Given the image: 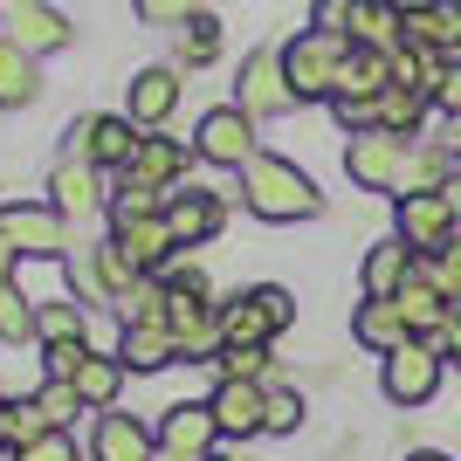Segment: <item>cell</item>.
<instances>
[{
    "mask_svg": "<svg viewBox=\"0 0 461 461\" xmlns=\"http://www.w3.org/2000/svg\"><path fill=\"white\" fill-rule=\"evenodd\" d=\"M0 338H7V345L35 338V303H28L21 289H0Z\"/></svg>",
    "mask_w": 461,
    "mask_h": 461,
    "instance_id": "e575fe53",
    "label": "cell"
},
{
    "mask_svg": "<svg viewBox=\"0 0 461 461\" xmlns=\"http://www.w3.org/2000/svg\"><path fill=\"white\" fill-rule=\"evenodd\" d=\"M35 338H49V345H83V310H77V303L35 310Z\"/></svg>",
    "mask_w": 461,
    "mask_h": 461,
    "instance_id": "4dcf8cb0",
    "label": "cell"
},
{
    "mask_svg": "<svg viewBox=\"0 0 461 461\" xmlns=\"http://www.w3.org/2000/svg\"><path fill=\"white\" fill-rule=\"evenodd\" d=\"M117 358L131 372H158L179 358V338H173V324H124V351Z\"/></svg>",
    "mask_w": 461,
    "mask_h": 461,
    "instance_id": "7402d4cb",
    "label": "cell"
},
{
    "mask_svg": "<svg viewBox=\"0 0 461 461\" xmlns=\"http://www.w3.org/2000/svg\"><path fill=\"white\" fill-rule=\"evenodd\" d=\"M262 366H269L262 345H228L221 351V379H262Z\"/></svg>",
    "mask_w": 461,
    "mask_h": 461,
    "instance_id": "8d00e7d4",
    "label": "cell"
},
{
    "mask_svg": "<svg viewBox=\"0 0 461 461\" xmlns=\"http://www.w3.org/2000/svg\"><path fill=\"white\" fill-rule=\"evenodd\" d=\"M413 262H420V255L406 249L400 234H393V241H379V249L366 255V296H400V289L413 283Z\"/></svg>",
    "mask_w": 461,
    "mask_h": 461,
    "instance_id": "44dd1931",
    "label": "cell"
},
{
    "mask_svg": "<svg viewBox=\"0 0 461 461\" xmlns=\"http://www.w3.org/2000/svg\"><path fill=\"white\" fill-rule=\"evenodd\" d=\"M69 145H77V158H90V166H117V173H124L145 138L131 131V117H83L77 131H69Z\"/></svg>",
    "mask_w": 461,
    "mask_h": 461,
    "instance_id": "9c48e42d",
    "label": "cell"
},
{
    "mask_svg": "<svg viewBox=\"0 0 461 461\" xmlns=\"http://www.w3.org/2000/svg\"><path fill=\"white\" fill-rule=\"evenodd\" d=\"M351 338H358L366 351H379V358H393L413 330H406V317H400L393 296H372V303H358V317H351Z\"/></svg>",
    "mask_w": 461,
    "mask_h": 461,
    "instance_id": "2e32d148",
    "label": "cell"
},
{
    "mask_svg": "<svg viewBox=\"0 0 461 461\" xmlns=\"http://www.w3.org/2000/svg\"><path fill=\"white\" fill-rule=\"evenodd\" d=\"M434 104H441L447 117H461V62H447V77H441V90H434Z\"/></svg>",
    "mask_w": 461,
    "mask_h": 461,
    "instance_id": "ee69618b",
    "label": "cell"
},
{
    "mask_svg": "<svg viewBox=\"0 0 461 461\" xmlns=\"http://www.w3.org/2000/svg\"><path fill=\"white\" fill-rule=\"evenodd\" d=\"M262 338H276V324H269V310L255 303V289H249V296H234V303L221 310V351L228 345H262Z\"/></svg>",
    "mask_w": 461,
    "mask_h": 461,
    "instance_id": "484cf974",
    "label": "cell"
},
{
    "mask_svg": "<svg viewBox=\"0 0 461 461\" xmlns=\"http://www.w3.org/2000/svg\"><path fill=\"white\" fill-rule=\"evenodd\" d=\"M351 41H358V49H379V56H400V49H406V7H400V0H366V14H358Z\"/></svg>",
    "mask_w": 461,
    "mask_h": 461,
    "instance_id": "ffe728a7",
    "label": "cell"
},
{
    "mask_svg": "<svg viewBox=\"0 0 461 461\" xmlns=\"http://www.w3.org/2000/svg\"><path fill=\"white\" fill-rule=\"evenodd\" d=\"M0 28H7V41L28 49V56H49V49H69V41H77L69 14L41 7V0H7V7H0Z\"/></svg>",
    "mask_w": 461,
    "mask_h": 461,
    "instance_id": "52a82bcc",
    "label": "cell"
},
{
    "mask_svg": "<svg viewBox=\"0 0 461 461\" xmlns=\"http://www.w3.org/2000/svg\"><path fill=\"white\" fill-rule=\"evenodd\" d=\"M49 193H56L62 213H90V207H96V173H90V158H62L56 179H49Z\"/></svg>",
    "mask_w": 461,
    "mask_h": 461,
    "instance_id": "4316f807",
    "label": "cell"
},
{
    "mask_svg": "<svg viewBox=\"0 0 461 461\" xmlns=\"http://www.w3.org/2000/svg\"><path fill=\"white\" fill-rule=\"evenodd\" d=\"M117 249L131 255L138 276H145V269H158L179 241H173V228H166V213H145V221H117Z\"/></svg>",
    "mask_w": 461,
    "mask_h": 461,
    "instance_id": "d6986e66",
    "label": "cell"
},
{
    "mask_svg": "<svg viewBox=\"0 0 461 461\" xmlns=\"http://www.w3.org/2000/svg\"><path fill=\"white\" fill-rule=\"evenodd\" d=\"M358 14H366V0H317V14H310V28H324V35H345V41H351Z\"/></svg>",
    "mask_w": 461,
    "mask_h": 461,
    "instance_id": "d590c367",
    "label": "cell"
},
{
    "mask_svg": "<svg viewBox=\"0 0 461 461\" xmlns=\"http://www.w3.org/2000/svg\"><path fill=\"white\" fill-rule=\"evenodd\" d=\"M406 138L400 131H385V124H372V131H351V145H345V173L358 179L366 193H400V179H406Z\"/></svg>",
    "mask_w": 461,
    "mask_h": 461,
    "instance_id": "3957f363",
    "label": "cell"
},
{
    "mask_svg": "<svg viewBox=\"0 0 461 461\" xmlns=\"http://www.w3.org/2000/svg\"><path fill=\"white\" fill-rule=\"evenodd\" d=\"M90 455L96 461H158V441L131 420V413H104V420H96Z\"/></svg>",
    "mask_w": 461,
    "mask_h": 461,
    "instance_id": "e0dca14e",
    "label": "cell"
},
{
    "mask_svg": "<svg viewBox=\"0 0 461 461\" xmlns=\"http://www.w3.org/2000/svg\"><path fill=\"white\" fill-rule=\"evenodd\" d=\"M303 427V400L296 393H269V427L262 434H296Z\"/></svg>",
    "mask_w": 461,
    "mask_h": 461,
    "instance_id": "f35d334b",
    "label": "cell"
},
{
    "mask_svg": "<svg viewBox=\"0 0 461 461\" xmlns=\"http://www.w3.org/2000/svg\"><path fill=\"white\" fill-rule=\"evenodd\" d=\"M207 461H221V455H207Z\"/></svg>",
    "mask_w": 461,
    "mask_h": 461,
    "instance_id": "c3c4849f",
    "label": "cell"
},
{
    "mask_svg": "<svg viewBox=\"0 0 461 461\" xmlns=\"http://www.w3.org/2000/svg\"><path fill=\"white\" fill-rule=\"evenodd\" d=\"M0 228L21 255H62L69 249V228H62V207H7Z\"/></svg>",
    "mask_w": 461,
    "mask_h": 461,
    "instance_id": "7c38bea8",
    "label": "cell"
},
{
    "mask_svg": "<svg viewBox=\"0 0 461 461\" xmlns=\"http://www.w3.org/2000/svg\"><path fill=\"white\" fill-rule=\"evenodd\" d=\"M166 310H173L166 283H152V276H145V283L124 296V324H166Z\"/></svg>",
    "mask_w": 461,
    "mask_h": 461,
    "instance_id": "1f68e13d",
    "label": "cell"
},
{
    "mask_svg": "<svg viewBox=\"0 0 461 461\" xmlns=\"http://www.w3.org/2000/svg\"><path fill=\"white\" fill-rule=\"evenodd\" d=\"M289 104H296V90H289L283 49H262V56H249V69H241V111H249V117H283Z\"/></svg>",
    "mask_w": 461,
    "mask_h": 461,
    "instance_id": "ba28073f",
    "label": "cell"
},
{
    "mask_svg": "<svg viewBox=\"0 0 461 461\" xmlns=\"http://www.w3.org/2000/svg\"><path fill=\"white\" fill-rule=\"evenodd\" d=\"M21 461H77V441H69V434L56 427V434H41V441L21 447Z\"/></svg>",
    "mask_w": 461,
    "mask_h": 461,
    "instance_id": "ab89813d",
    "label": "cell"
},
{
    "mask_svg": "<svg viewBox=\"0 0 461 461\" xmlns=\"http://www.w3.org/2000/svg\"><path fill=\"white\" fill-rule=\"evenodd\" d=\"M351 41L345 35H324V28H310V35H296L283 49V69H289V90H296V104L303 96H338V69H345Z\"/></svg>",
    "mask_w": 461,
    "mask_h": 461,
    "instance_id": "7a4b0ae2",
    "label": "cell"
},
{
    "mask_svg": "<svg viewBox=\"0 0 461 461\" xmlns=\"http://www.w3.org/2000/svg\"><path fill=\"white\" fill-rule=\"evenodd\" d=\"M213 434H221L213 406H173L166 427H158V461H207L213 455Z\"/></svg>",
    "mask_w": 461,
    "mask_h": 461,
    "instance_id": "30bf717a",
    "label": "cell"
},
{
    "mask_svg": "<svg viewBox=\"0 0 461 461\" xmlns=\"http://www.w3.org/2000/svg\"><path fill=\"white\" fill-rule=\"evenodd\" d=\"M434 385H441V351L427 345V338H406V345L385 358V400L393 406H427Z\"/></svg>",
    "mask_w": 461,
    "mask_h": 461,
    "instance_id": "5b68a950",
    "label": "cell"
},
{
    "mask_svg": "<svg viewBox=\"0 0 461 461\" xmlns=\"http://www.w3.org/2000/svg\"><path fill=\"white\" fill-rule=\"evenodd\" d=\"M193 7H200V0H138L145 21H193Z\"/></svg>",
    "mask_w": 461,
    "mask_h": 461,
    "instance_id": "b9f144b4",
    "label": "cell"
},
{
    "mask_svg": "<svg viewBox=\"0 0 461 461\" xmlns=\"http://www.w3.org/2000/svg\"><path fill=\"white\" fill-rule=\"evenodd\" d=\"M179 166H186V152H179L173 138H145V145H138V158L124 166V179H138V186H158V193H173Z\"/></svg>",
    "mask_w": 461,
    "mask_h": 461,
    "instance_id": "cb8c5ba5",
    "label": "cell"
},
{
    "mask_svg": "<svg viewBox=\"0 0 461 461\" xmlns=\"http://www.w3.org/2000/svg\"><path fill=\"white\" fill-rule=\"evenodd\" d=\"M77 406H83V393H77V385H69V379H49V385H41V413H49V420H69V413H77Z\"/></svg>",
    "mask_w": 461,
    "mask_h": 461,
    "instance_id": "74e56055",
    "label": "cell"
},
{
    "mask_svg": "<svg viewBox=\"0 0 461 461\" xmlns=\"http://www.w3.org/2000/svg\"><path fill=\"white\" fill-rule=\"evenodd\" d=\"M241 200H249L262 221H310V213L324 207L310 173H296L289 158H249L241 166Z\"/></svg>",
    "mask_w": 461,
    "mask_h": 461,
    "instance_id": "6da1fadb",
    "label": "cell"
},
{
    "mask_svg": "<svg viewBox=\"0 0 461 461\" xmlns=\"http://www.w3.org/2000/svg\"><path fill=\"white\" fill-rule=\"evenodd\" d=\"M179 56H186V62H213V56H221V21H213V14H193L186 35H179Z\"/></svg>",
    "mask_w": 461,
    "mask_h": 461,
    "instance_id": "836d02e7",
    "label": "cell"
},
{
    "mask_svg": "<svg viewBox=\"0 0 461 461\" xmlns=\"http://www.w3.org/2000/svg\"><path fill=\"white\" fill-rule=\"evenodd\" d=\"M0 427H7V441H14V447L41 441V434H56V420L41 413V400H14V406H0Z\"/></svg>",
    "mask_w": 461,
    "mask_h": 461,
    "instance_id": "f1b7e54d",
    "label": "cell"
},
{
    "mask_svg": "<svg viewBox=\"0 0 461 461\" xmlns=\"http://www.w3.org/2000/svg\"><path fill=\"white\" fill-rule=\"evenodd\" d=\"M385 90H393V56H379V49H358V41H351L345 69H338V104H379Z\"/></svg>",
    "mask_w": 461,
    "mask_h": 461,
    "instance_id": "9a60e30c",
    "label": "cell"
},
{
    "mask_svg": "<svg viewBox=\"0 0 461 461\" xmlns=\"http://www.w3.org/2000/svg\"><path fill=\"white\" fill-rule=\"evenodd\" d=\"M14 262H21V249H14V241H7V228H0V289L14 283Z\"/></svg>",
    "mask_w": 461,
    "mask_h": 461,
    "instance_id": "f6af8a7d",
    "label": "cell"
},
{
    "mask_svg": "<svg viewBox=\"0 0 461 461\" xmlns=\"http://www.w3.org/2000/svg\"><path fill=\"white\" fill-rule=\"evenodd\" d=\"M179 104V77L173 69H138L131 77V124H158Z\"/></svg>",
    "mask_w": 461,
    "mask_h": 461,
    "instance_id": "d4e9b609",
    "label": "cell"
},
{
    "mask_svg": "<svg viewBox=\"0 0 461 461\" xmlns=\"http://www.w3.org/2000/svg\"><path fill=\"white\" fill-rule=\"evenodd\" d=\"M35 96H41L35 56H28V49H14V41L0 35V104H7V111H21V104H35Z\"/></svg>",
    "mask_w": 461,
    "mask_h": 461,
    "instance_id": "603a6c76",
    "label": "cell"
},
{
    "mask_svg": "<svg viewBox=\"0 0 461 461\" xmlns=\"http://www.w3.org/2000/svg\"><path fill=\"white\" fill-rule=\"evenodd\" d=\"M0 447H7V427H0Z\"/></svg>",
    "mask_w": 461,
    "mask_h": 461,
    "instance_id": "7dc6e473",
    "label": "cell"
},
{
    "mask_svg": "<svg viewBox=\"0 0 461 461\" xmlns=\"http://www.w3.org/2000/svg\"><path fill=\"white\" fill-rule=\"evenodd\" d=\"M406 461H447V455H434V447H420V455H406Z\"/></svg>",
    "mask_w": 461,
    "mask_h": 461,
    "instance_id": "bcb514c9",
    "label": "cell"
},
{
    "mask_svg": "<svg viewBox=\"0 0 461 461\" xmlns=\"http://www.w3.org/2000/svg\"><path fill=\"white\" fill-rule=\"evenodd\" d=\"M420 111H427V96H420V90H400V83H393V90L379 96V124H385V131H400V138H413Z\"/></svg>",
    "mask_w": 461,
    "mask_h": 461,
    "instance_id": "f546056e",
    "label": "cell"
},
{
    "mask_svg": "<svg viewBox=\"0 0 461 461\" xmlns=\"http://www.w3.org/2000/svg\"><path fill=\"white\" fill-rule=\"evenodd\" d=\"M461 213L447 193H400V241L413 255H441L447 241H455Z\"/></svg>",
    "mask_w": 461,
    "mask_h": 461,
    "instance_id": "277c9868",
    "label": "cell"
},
{
    "mask_svg": "<svg viewBox=\"0 0 461 461\" xmlns=\"http://www.w3.org/2000/svg\"><path fill=\"white\" fill-rule=\"evenodd\" d=\"M69 289H77L83 303H111V283H104V262H96V249H77V262H69Z\"/></svg>",
    "mask_w": 461,
    "mask_h": 461,
    "instance_id": "d6a6232c",
    "label": "cell"
},
{
    "mask_svg": "<svg viewBox=\"0 0 461 461\" xmlns=\"http://www.w3.org/2000/svg\"><path fill=\"white\" fill-rule=\"evenodd\" d=\"M406 49L455 56V49H461V0H427V7H406Z\"/></svg>",
    "mask_w": 461,
    "mask_h": 461,
    "instance_id": "4fadbf2b",
    "label": "cell"
},
{
    "mask_svg": "<svg viewBox=\"0 0 461 461\" xmlns=\"http://www.w3.org/2000/svg\"><path fill=\"white\" fill-rule=\"evenodd\" d=\"M166 228H173L179 249H200L213 228H221V200L200 186H173V200H166Z\"/></svg>",
    "mask_w": 461,
    "mask_h": 461,
    "instance_id": "5bb4252c",
    "label": "cell"
},
{
    "mask_svg": "<svg viewBox=\"0 0 461 461\" xmlns=\"http://www.w3.org/2000/svg\"><path fill=\"white\" fill-rule=\"evenodd\" d=\"M393 303H400V317H406V330H413V338H434V330H441L447 317H455V303H447L441 289H434V283L420 276V262H413V283H406L400 296H393Z\"/></svg>",
    "mask_w": 461,
    "mask_h": 461,
    "instance_id": "ac0fdd59",
    "label": "cell"
},
{
    "mask_svg": "<svg viewBox=\"0 0 461 461\" xmlns=\"http://www.w3.org/2000/svg\"><path fill=\"white\" fill-rule=\"evenodd\" d=\"M455 158H461V145H455Z\"/></svg>",
    "mask_w": 461,
    "mask_h": 461,
    "instance_id": "681fc988",
    "label": "cell"
},
{
    "mask_svg": "<svg viewBox=\"0 0 461 461\" xmlns=\"http://www.w3.org/2000/svg\"><path fill=\"white\" fill-rule=\"evenodd\" d=\"M255 303L269 310V324H276V330H283L289 317H296V303H289V289H276V283H262V289H255Z\"/></svg>",
    "mask_w": 461,
    "mask_h": 461,
    "instance_id": "60d3db41",
    "label": "cell"
},
{
    "mask_svg": "<svg viewBox=\"0 0 461 461\" xmlns=\"http://www.w3.org/2000/svg\"><path fill=\"white\" fill-rule=\"evenodd\" d=\"M83 358H90L83 345H49V379H77Z\"/></svg>",
    "mask_w": 461,
    "mask_h": 461,
    "instance_id": "7bdbcfd3",
    "label": "cell"
},
{
    "mask_svg": "<svg viewBox=\"0 0 461 461\" xmlns=\"http://www.w3.org/2000/svg\"><path fill=\"white\" fill-rule=\"evenodd\" d=\"M193 145H200V158H207V166H234V173H241L249 158H262V152H255V117L241 111V104H228V111H207V117H200V138H193Z\"/></svg>",
    "mask_w": 461,
    "mask_h": 461,
    "instance_id": "8992f818",
    "label": "cell"
},
{
    "mask_svg": "<svg viewBox=\"0 0 461 461\" xmlns=\"http://www.w3.org/2000/svg\"><path fill=\"white\" fill-rule=\"evenodd\" d=\"M207 406H213V420H221V434H262V427H269V393H262V379H221Z\"/></svg>",
    "mask_w": 461,
    "mask_h": 461,
    "instance_id": "8fae6325",
    "label": "cell"
},
{
    "mask_svg": "<svg viewBox=\"0 0 461 461\" xmlns=\"http://www.w3.org/2000/svg\"><path fill=\"white\" fill-rule=\"evenodd\" d=\"M117 379H124V358H96V351H90L69 385L83 393V406H111V400H117Z\"/></svg>",
    "mask_w": 461,
    "mask_h": 461,
    "instance_id": "83f0119b",
    "label": "cell"
}]
</instances>
